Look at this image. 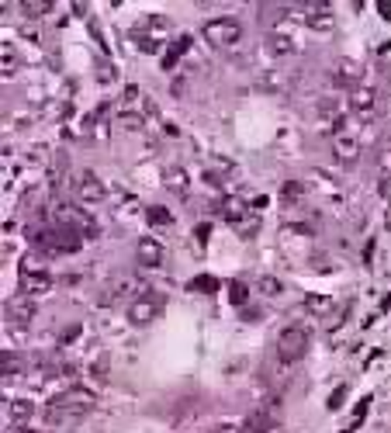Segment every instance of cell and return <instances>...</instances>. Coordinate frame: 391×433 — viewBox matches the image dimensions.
I'll use <instances>...</instances> for the list:
<instances>
[{
    "instance_id": "cell-1",
    "label": "cell",
    "mask_w": 391,
    "mask_h": 433,
    "mask_svg": "<svg viewBox=\"0 0 391 433\" xmlns=\"http://www.w3.org/2000/svg\"><path fill=\"white\" fill-rule=\"evenodd\" d=\"M90 409H94V395H90V392L73 389V392L55 395V399L45 406V419H49V423H55V426H59V423L66 426V423H80Z\"/></svg>"
},
{
    "instance_id": "cell-2",
    "label": "cell",
    "mask_w": 391,
    "mask_h": 433,
    "mask_svg": "<svg viewBox=\"0 0 391 433\" xmlns=\"http://www.w3.org/2000/svg\"><path fill=\"white\" fill-rule=\"evenodd\" d=\"M308 330L305 326H288L281 330V337H277V357H281L284 364H298L305 354H308Z\"/></svg>"
},
{
    "instance_id": "cell-3",
    "label": "cell",
    "mask_w": 391,
    "mask_h": 433,
    "mask_svg": "<svg viewBox=\"0 0 391 433\" xmlns=\"http://www.w3.org/2000/svg\"><path fill=\"white\" fill-rule=\"evenodd\" d=\"M204 42H211L215 49H229V45L243 42V25L236 18H215L204 25Z\"/></svg>"
},
{
    "instance_id": "cell-4",
    "label": "cell",
    "mask_w": 391,
    "mask_h": 433,
    "mask_svg": "<svg viewBox=\"0 0 391 433\" xmlns=\"http://www.w3.org/2000/svg\"><path fill=\"white\" fill-rule=\"evenodd\" d=\"M277 426H281V412H277V402L273 399H267L263 406H256L246 416V430L250 433H273Z\"/></svg>"
},
{
    "instance_id": "cell-5",
    "label": "cell",
    "mask_w": 391,
    "mask_h": 433,
    "mask_svg": "<svg viewBox=\"0 0 391 433\" xmlns=\"http://www.w3.org/2000/svg\"><path fill=\"white\" fill-rule=\"evenodd\" d=\"M159 309H163V298L152 295V291H146V295L132 298V305H129V319L135 322V326H146V322H152V319L159 315Z\"/></svg>"
},
{
    "instance_id": "cell-6",
    "label": "cell",
    "mask_w": 391,
    "mask_h": 433,
    "mask_svg": "<svg viewBox=\"0 0 391 433\" xmlns=\"http://www.w3.org/2000/svg\"><path fill=\"white\" fill-rule=\"evenodd\" d=\"M35 298L31 295H14V298H8V305H4V315L11 319V322H31L35 319Z\"/></svg>"
},
{
    "instance_id": "cell-7",
    "label": "cell",
    "mask_w": 391,
    "mask_h": 433,
    "mask_svg": "<svg viewBox=\"0 0 391 433\" xmlns=\"http://www.w3.org/2000/svg\"><path fill=\"white\" fill-rule=\"evenodd\" d=\"M305 21H308V28H315V31H332V25H336V14H332L329 4H308V8H305Z\"/></svg>"
},
{
    "instance_id": "cell-8",
    "label": "cell",
    "mask_w": 391,
    "mask_h": 433,
    "mask_svg": "<svg viewBox=\"0 0 391 433\" xmlns=\"http://www.w3.org/2000/svg\"><path fill=\"white\" fill-rule=\"evenodd\" d=\"M104 184L94 177V174H83L80 181H77V198L83 201V205H97V201H104Z\"/></svg>"
},
{
    "instance_id": "cell-9",
    "label": "cell",
    "mask_w": 391,
    "mask_h": 433,
    "mask_svg": "<svg viewBox=\"0 0 391 433\" xmlns=\"http://www.w3.org/2000/svg\"><path fill=\"white\" fill-rule=\"evenodd\" d=\"M350 107H353V111L360 115V118H370V115H377V94L367 87H357L353 90V97H350Z\"/></svg>"
},
{
    "instance_id": "cell-10",
    "label": "cell",
    "mask_w": 391,
    "mask_h": 433,
    "mask_svg": "<svg viewBox=\"0 0 391 433\" xmlns=\"http://www.w3.org/2000/svg\"><path fill=\"white\" fill-rule=\"evenodd\" d=\"M332 153H336V159H343V163H357V159H360V146L350 135H336V139H332Z\"/></svg>"
},
{
    "instance_id": "cell-11",
    "label": "cell",
    "mask_w": 391,
    "mask_h": 433,
    "mask_svg": "<svg viewBox=\"0 0 391 433\" xmlns=\"http://www.w3.org/2000/svg\"><path fill=\"white\" fill-rule=\"evenodd\" d=\"M52 288V278L42 274V270H35V274H21V295H45Z\"/></svg>"
},
{
    "instance_id": "cell-12",
    "label": "cell",
    "mask_w": 391,
    "mask_h": 433,
    "mask_svg": "<svg viewBox=\"0 0 391 433\" xmlns=\"http://www.w3.org/2000/svg\"><path fill=\"white\" fill-rule=\"evenodd\" d=\"M221 215H226V222H232L236 229H239L243 222H250V219H253V211H250L243 201H236V198H232V201H226V208H221Z\"/></svg>"
},
{
    "instance_id": "cell-13",
    "label": "cell",
    "mask_w": 391,
    "mask_h": 433,
    "mask_svg": "<svg viewBox=\"0 0 391 433\" xmlns=\"http://www.w3.org/2000/svg\"><path fill=\"white\" fill-rule=\"evenodd\" d=\"M139 263L142 267H159L163 263V246L156 239H142L139 243Z\"/></svg>"
},
{
    "instance_id": "cell-14",
    "label": "cell",
    "mask_w": 391,
    "mask_h": 433,
    "mask_svg": "<svg viewBox=\"0 0 391 433\" xmlns=\"http://www.w3.org/2000/svg\"><path fill=\"white\" fill-rule=\"evenodd\" d=\"M111 288H115V295H118V298H129V295H139V291L146 295V291H149V288H142L135 278H118V281L111 285Z\"/></svg>"
},
{
    "instance_id": "cell-15",
    "label": "cell",
    "mask_w": 391,
    "mask_h": 433,
    "mask_svg": "<svg viewBox=\"0 0 391 433\" xmlns=\"http://www.w3.org/2000/svg\"><path fill=\"white\" fill-rule=\"evenodd\" d=\"M187 49H191V38H187V35H184V38H177V45H174V49H170V52H166V56H163V70H174V63L184 56Z\"/></svg>"
},
{
    "instance_id": "cell-16",
    "label": "cell",
    "mask_w": 391,
    "mask_h": 433,
    "mask_svg": "<svg viewBox=\"0 0 391 433\" xmlns=\"http://www.w3.org/2000/svg\"><path fill=\"white\" fill-rule=\"evenodd\" d=\"M31 412H35L31 402H25V399H14V402H11V419H14V423H25Z\"/></svg>"
},
{
    "instance_id": "cell-17",
    "label": "cell",
    "mask_w": 391,
    "mask_h": 433,
    "mask_svg": "<svg viewBox=\"0 0 391 433\" xmlns=\"http://www.w3.org/2000/svg\"><path fill=\"white\" fill-rule=\"evenodd\" d=\"M146 219H149L152 226H170V222H174V215L166 211V208H159V205H152V208L146 211Z\"/></svg>"
},
{
    "instance_id": "cell-18",
    "label": "cell",
    "mask_w": 391,
    "mask_h": 433,
    "mask_svg": "<svg viewBox=\"0 0 391 433\" xmlns=\"http://www.w3.org/2000/svg\"><path fill=\"white\" fill-rule=\"evenodd\" d=\"M256 288H260L263 295H281V291H284V285L277 281V278H270V274H263V278L256 281Z\"/></svg>"
},
{
    "instance_id": "cell-19",
    "label": "cell",
    "mask_w": 391,
    "mask_h": 433,
    "mask_svg": "<svg viewBox=\"0 0 391 433\" xmlns=\"http://www.w3.org/2000/svg\"><path fill=\"white\" fill-rule=\"evenodd\" d=\"M353 80H357V70H353L350 63H343V73H340V70L332 73V83H340V87H350Z\"/></svg>"
},
{
    "instance_id": "cell-20",
    "label": "cell",
    "mask_w": 391,
    "mask_h": 433,
    "mask_svg": "<svg viewBox=\"0 0 391 433\" xmlns=\"http://www.w3.org/2000/svg\"><path fill=\"white\" fill-rule=\"evenodd\" d=\"M25 11H28L31 18H42L45 11H52V4H49V0H28V4H25Z\"/></svg>"
},
{
    "instance_id": "cell-21",
    "label": "cell",
    "mask_w": 391,
    "mask_h": 433,
    "mask_svg": "<svg viewBox=\"0 0 391 433\" xmlns=\"http://www.w3.org/2000/svg\"><path fill=\"white\" fill-rule=\"evenodd\" d=\"M0 371H4V378H14V374H18V357H11V354L4 350V360H0Z\"/></svg>"
},
{
    "instance_id": "cell-22",
    "label": "cell",
    "mask_w": 391,
    "mask_h": 433,
    "mask_svg": "<svg viewBox=\"0 0 391 433\" xmlns=\"http://www.w3.org/2000/svg\"><path fill=\"white\" fill-rule=\"evenodd\" d=\"M191 288H194V291H215V288H218V281L204 274V278H194V281H191Z\"/></svg>"
},
{
    "instance_id": "cell-23",
    "label": "cell",
    "mask_w": 391,
    "mask_h": 433,
    "mask_svg": "<svg viewBox=\"0 0 391 433\" xmlns=\"http://www.w3.org/2000/svg\"><path fill=\"white\" fill-rule=\"evenodd\" d=\"M229 298H232L236 305H243V302H246V288H243L239 281H232V285H229Z\"/></svg>"
},
{
    "instance_id": "cell-24",
    "label": "cell",
    "mask_w": 391,
    "mask_h": 433,
    "mask_svg": "<svg viewBox=\"0 0 391 433\" xmlns=\"http://www.w3.org/2000/svg\"><path fill=\"white\" fill-rule=\"evenodd\" d=\"M270 52H291V42L281 38V35H273V38H270Z\"/></svg>"
},
{
    "instance_id": "cell-25",
    "label": "cell",
    "mask_w": 391,
    "mask_h": 433,
    "mask_svg": "<svg viewBox=\"0 0 391 433\" xmlns=\"http://www.w3.org/2000/svg\"><path fill=\"white\" fill-rule=\"evenodd\" d=\"M166 181H170V187H177V191H184V187H187V181H184V174H180V170H170V174H166Z\"/></svg>"
},
{
    "instance_id": "cell-26",
    "label": "cell",
    "mask_w": 391,
    "mask_h": 433,
    "mask_svg": "<svg viewBox=\"0 0 391 433\" xmlns=\"http://www.w3.org/2000/svg\"><path fill=\"white\" fill-rule=\"evenodd\" d=\"M343 399H347V385L332 392V399H329V409H340V402H343Z\"/></svg>"
},
{
    "instance_id": "cell-27",
    "label": "cell",
    "mask_w": 391,
    "mask_h": 433,
    "mask_svg": "<svg viewBox=\"0 0 391 433\" xmlns=\"http://www.w3.org/2000/svg\"><path fill=\"white\" fill-rule=\"evenodd\" d=\"M305 309H315V312H322V309H329V302H325V298H308V302H305Z\"/></svg>"
},
{
    "instance_id": "cell-28",
    "label": "cell",
    "mask_w": 391,
    "mask_h": 433,
    "mask_svg": "<svg viewBox=\"0 0 391 433\" xmlns=\"http://www.w3.org/2000/svg\"><path fill=\"white\" fill-rule=\"evenodd\" d=\"M194 236H198V239L204 243V239H208V226H198V229H194Z\"/></svg>"
},
{
    "instance_id": "cell-29",
    "label": "cell",
    "mask_w": 391,
    "mask_h": 433,
    "mask_svg": "<svg viewBox=\"0 0 391 433\" xmlns=\"http://www.w3.org/2000/svg\"><path fill=\"white\" fill-rule=\"evenodd\" d=\"M218 433H239L236 426H218Z\"/></svg>"
},
{
    "instance_id": "cell-30",
    "label": "cell",
    "mask_w": 391,
    "mask_h": 433,
    "mask_svg": "<svg viewBox=\"0 0 391 433\" xmlns=\"http://www.w3.org/2000/svg\"><path fill=\"white\" fill-rule=\"evenodd\" d=\"M11 433H35V430H25V426H14Z\"/></svg>"
}]
</instances>
